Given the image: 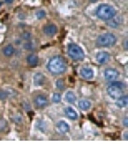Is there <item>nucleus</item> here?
<instances>
[{
  "label": "nucleus",
  "instance_id": "f257e3e1",
  "mask_svg": "<svg viewBox=\"0 0 128 149\" xmlns=\"http://www.w3.org/2000/svg\"><path fill=\"white\" fill-rule=\"evenodd\" d=\"M67 68H68L67 60H65L63 56H60V55H57V56H52V58L47 61V70H48L52 74H55V76L63 74L65 71H67Z\"/></svg>",
  "mask_w": 128,
  "mask_h": 149
},
{
  "label": "nucleus",
  "instance_id": "f03ea898",
  "mask_svg": "<svg viewBox=\"0 0 128 149\" xmlns=\"http://www.w3.org/2000/svg\"><path fill=\"white\" fill-rule=\"evenodd\" d=\"M95 15H96V18H100V20L108 22L110 18H113V17L117 15V8L113 5H110V3H101V5L96 7Z\"/></svg>",
  "mask_w": 128,
  "mask_h": 149
},
{
  "label": "nucleus",
  "instance_id": "7ed1b4c3",
  "mask_svg": "<svg viewBox=\"0 0 128 149\" xmlns=\"http://www.w3.org/2000/svg\"><path fill=\"white\" fill-rule=\"evenodd\" d=\"M125 90H127V85L120 80H115V81H110L108 83V88H107V93L110 98H120V96L125 95Z\"/></svg>",
  "mask_w": 128,
  "mask_h": 149
},
{
  "label": "nucleus",
  "instance_id": "20e7f679",
  "mask_svg": "<svg viewBox=\"0 0 128 149\" xmlns=\"http://www.w3.org/2000/svg\"><path fill=\"white\" fill-rule=\"evenodd\" d=\"M115 43H117V37L110 32L101 33V35L96 37V47H100V48H110V47H113Z\"/></svg>",
  "mask_w": 128,
  "mask_h": 149
},
{
  "label": "nucleus",
  "instance_id": "39448f33",
  "mask_svg": "<svg viewBox=\"0 0 128 149\" xmlns=\"http://www.w3.org/2000/svg\"><path fill=\"white\" fill-rule=\"evenodd\" d=\"M67 53L72 60L75 61H80V60L85 58V50L80 47V45H77V43H70L68 47H67Z\"/></svg>",
  "mask_w": 128,
  "mask_h": 149
},
{
  "label": "nucleus",
  "instance_id": "423d86ee",
  "mask_svg": "<svg viewBox=\"0 0 128 149\" xmlns=\"http://www.w3.org/2000/svg\"><path fill=\"white\" fill-rule=\"evenodd\" d=\"M48 104H50V100H48V96L45 95V93H38V95H35V98H33V106L35 108L43 109V108H47Z\"/></svg>",
  "mask_w": 128,
  "mask_h": 149
},
{
  "label": "nucleus",
  "instance_id": "0eeeda50",
  "mask_svg": "<svg viewBox=\"0 0 128 149\" xmlns=\"http://www.w3.org/2000/svg\"><path fill=\"white\" fill-rule=\"evenodd\" d=\"M118 76H120V73H118L115 68H105L103 70V80H107L108 83L118 80Z\"/></svg>",
  "mask_w": 128,
  "mask_h": 149
},
{
  "label": "nucleus",
  "instance_id": "6e6552de",
  "mask_svg": "<svg viewBox=\"0 0 128 149\" xmlns=\"http://www.w3.org/2000/svg\"><path fill=\"white\" fill-rule=\"evenodd\" d=\"M63 114H65L67 119H70V121H77V119H78V113L72 108V104H68V106L63 108Z\"/></svg>",
  "mask_w": 128,
  "mask_h": 149
},
{
  "label": "nucleus",
  "instance_id": "1a4fd4ad",
  "mask_svg": "<svg viewBox=\"0 0 128 149\" xmlns=\"http://www.w3.org/2000/svg\"><path fill=\"white\" fill-rule=\"evenodd\" d=\"M77 104H78V109L80 111H83V113H87V111H90L91 109V101L90 100H87V98H83V100H77Z\"/></svg>",
  "mask_w": 128,
  "mask_h": 149
},
{
  "label": "nucleus",
  "instance_id": "9d476101",
  "mask_svg": "<svg viewBox=\"0 0 128 149\" xmlns=\"http://www.w3.org/2000/svg\"><path fill=\"white\" fill-rule=\"evenodd\" d=\"M95 60H96V63H107V61H110V53L108 52H105V50H101V52H96L95 55Z\"/></svg>",
  "mask_w": 128,
  "mask_h": 149
},
{
  "label": "nucleus",
  "instance_id": "9b49d317",
  "mask_svg": "<svg viewBox=\"0 0 128 149\" xmlns=\"http://www.w3.org/2000/svg\"><path fill=\"white\" fill-rule=\"evenodd\" d=\"M80 76L83 78V80H93L95 73H93V70H91L90 66H82L80 68Z\"/></svg>",
  "mask_w": 128,
  "mask_h": 149
},
{
  "label": "nucleus",
  "instance_id": "f8f14e48",
  "mask_svg": "<svg viewBox=\"0 0 128 149\" xmlns=\"http://www.w3.org/2000/svg\"><path fill=\"white\" fill-rule=\"evenodd\" d=\"M57 131H58L60 134H68L70 133V124L65 119H62V121L57 123Z\"/></svg>",
  "mask_w": 128,
  "mask_h": 149
},
{
  "label": "nucleus",
  "instance_id": "ddd939ff",
  "mask_svg": "<svg viewBox=\"0 0 128 149\" xmlns=\"http://www.w3.org/2000/svg\"><path fill=\"white\" fill-rule=\"evenodd\" d=\"M2 53H4V56H7V58H12L13 55H17L15 45H5L4 50H2Z\"/></svg>",
  "mask_w": 128,
  "mask_h": 149
},
{
  "label": "nucleus",
  "instance_id": "4468645a",
  "mask_svg": "<svg viewBox=\"0 0 128 149\" xmlns=\"http://www.w3.org/2000/svg\"><path fill=\"white\" fill-rule=\"evenodd\" d=\"M57 25H53V23H48V25H45L43 27V33L47 35V37H53V35H57Z\"/></svg>",
  "mask_w": 128,
  "mask_h": 149
},
{
  "label": "nucleus",
  "instance_id": "2eb2a0df",
  "mask_svg": "<svg viewBox=\"0 0 128 149\" xmlns=\"http://www.w3.org/2000/svg\"><path fill=\"white\" fill-rule=\"evenodd\" d=\"M63 101L67 103V104H75V103H77V96H75L73 91H65Z\"/></svg>",
  "mask_w": 128,
  "mask_h": 149
},
{
  "label": "nucleus",
  "instance_id": "dca6fc26",
  "mask_svg": "<svg viewBox=\"0 0 128 149\" xmlns=\"http://www.w3.org/2000/svg\"><path fill=\"white\" fill-rule=\"evenodd\" d=\"M45 74L43 73H35V76H33V85L35 86H42L43 83H45Z\"/></svg>",
  "mask_w": 128,
  "mask_h": 149
},
{
  "label": "nucleus",
  "instance_id": "f3484780",
  "mask_svg": "<svg viewBox=\"0 0 128 149\" xmlns=\"http://www.w3.org/2000/svg\"><path fill=\"white\" fill-rule=\"evenodd\" d=\"M27 63H28V66H37L38 65V56L30 52V55L27 56Z\"/></svg>",
  "mask_w": 128,
  "mask_h": 149
},
{
  "label": "nucleus",
  "instance_id": "a211bd4d",
  "mask_svg": "<svg viewBox=\"0 0 128 149\" xmlns=\"http://www.w3.org/2000/svg\"><path fill=\"white\" fill-rule=\"evenodd\" d=\"M127 104H128V96H127V93L123 96H120V98H117V106L118 108H127Z\"/></svg>",
  "mask_w": 128,
  "mask_h": 149
},
{
  "label": "nucleus",
  "instance_id": "6ab92c4d",
  "mask_svg": "<svg viewBox=\"0 0 128 149\" xmlns=\"http://www.w3.org/2000/svg\"><path fill=\"white\" fill-rule=\"evenodd\" d=\"M120 23H122V18H117V15H115L113 18H110V20H108V27L118 28V27H120Z\"/></svg>",
  "mask_w": 128,
  "mask_h": 149
},
{
  "label": "nucleus",
  "instance_id": "aec40b11",
  "mask_svg": "<svg viewBox=\"0 0 128 149\" xmlns=\"http://www.w3.org/2000/svg\"><path fill=\"white\" fill-rule=\"evenodd\" d=\"M22 47L25 52H33V42L32 40H27V42H22Z\"/></svg>",
  "mask_w": 128,
  "mask_h": 149
},
{
  "label": "nucleus",
  "instance_id": "412c9836",
  "mask_svg": "<svg viewBox=\"0 0 128 149\" xmlns=\"http://www.w3.org/2000/svg\"><path fill=\"white\" fill-rule=\"evenodd\" d=\"M7 129H8V124H7V119H4V118H0V133H5Z\"/></svg>",
  "mask_w": 128,
  "mask_h": 149
},
{
  "label": "nucleus",
  "instance_id": "4be33fe9",
  "mask_svg": "<svg viewBox=\"0 0 128 149\" xmlns=\"http://www.w3.org/2000/svg\"><path fill=\"white\" fill-rule=\"evenodd\" d=\"M35 17H37V20H42V18H45V17H47V12L43 10V8H40V10L35 12Z\"/></svg>",
  "mask_w": 128,
  "mask_h": 149
},
{
  "label": "nucleus",
  "instance_id": "5701e85b",
  "mask_svg": "<svg viewBox=\"0 0 128 149\" xmlns=\"http://www.w3.org/2000/svg\"><path fill=\"white\" fill-rule=\"evenodd\" d=\"M27 40H32V33L28 32V30H25V32L22 33V42H27Z\"/></svg>",
  "mask_w": 128,
  "mask_h": 149
},
{
  "label": "nucleus",
  "instance_id": "b1692460",
  "mask_svg": "<svg viewBox=\"0 0 128 149\" xmlns=\"http://www.w3.org/2000/svg\"><path fill=\"white\" fill-rule=\"evenodd\" d=\"M52 101H53V103H60V101H62V95H60L58 91H55V93H53V96H52Z\"/></svg>",
  "mask_w": 128,
  "mask_h": 149
},
{
  "label": "nucleus",
  "instance_id": "393cba45",
  "mask_svg": "<svg viewBox=\"0 0 128 149\" xmlns=\"http://www.w3.org/2000/svg\"><path fill=\"white\" fill-rule=\"evenodd\" d=\"M22 121H23V119H22V114H20V113L13 114V123H15V124H22Z\"/></svg>",
  "mask_w": 128,
  "mask_h": 149
},
{
  "label": "nucleus",
  "instance_id": "a878e982",
  "mask_svg": "<svg viewBox=\"0 0 128 149\" xmlns=\"http://www.w3.org/2000/svg\"><path fill=\"white\" fill-rule=\"evenodd\" d=\"M0 100H2V101H5V100H8V91H5V90H0Z\"/></svg>",
  "mask_w": 128,
  "mask_h": 149
},
{
  "label": "nucleus",
  "instance_id": "bb28decb",
  "mask_svg": "<svg viewBox=\"0 0 128 149\" xmlns=\"http://www.w3.org/2000/svg\"><path fill=\"white\" fill-rule=\"evenodd\" d=\"M55 86H57V90H63V81H62V80H57V81H55Z\"/></svg>",
  "mask_w": 128,
  "mask_h": 149
},
{
  "label": "nucleus",
  "instance_id": "cd10ccee",
  "mask_svg": "<svg viewBox=\"0 0 128 149\" xmlns=\"http://www.w3.org/2000/svg\"><path fill=\"white\" fill-rule=\"evenodd\" d=\"M22 106H23V109H25V111H30V104H28L27 101H23V103H22Z\"/></svg>",
  "mask_w": 128,
  "mask_h": 149
},
{
  "label": "nucleus",
  "instance_id": "c85d7f7f",
  "mask_svg": "<svg viewBox=\"0 0 128 149\" xmlns=\"http://www.w3.org/2000/svg\"><path fill=\"white\" fill-rule=\"evenodd\" d=\"M38 129H43V131H45V123H43L42 119H38Z\"/></svg>",
  "mask_w": 128,
  "mask_h": 149
},
{
  "label": "nucleus",
  "instance_id": "c756f323",
  "mask_svg": "<svg viewBox=\"0 0 128 149\" xmlns=\"http://www.w3.org/2000/svg\"><path fill=\"white\" fill-rule=\"evenodd\" d=\"M15 45H18V47H20V45H22V38H17V40H15Z\"/></svg>",
  "mask_w": 128,
  "mask_h": 149
},
{
  "label": "nucleus",
  "instance_id": "7c9ffc66",
  "mask_svg": "<svg viewBox=\"0 0 128 149\" xmlns=\"http://www.w3.org/2000/svg\"><path fill=\"white\" fill-rule=\"evenodd\" d=\"M4 2H5L7 5H10V3H13V0H4Z\"/></svg>",
  "mask_w": 128,
  "mask_h": 149
},
{
  "label": "nucleus",
  "instance_id": "2f4dec72",
  "mask_svg": "<svg viewBox=\"0 0 128 149\" xmlns=\"http://www.w3.org/2000/svg\"><path fill=\"white\" fill-rule=\"evenodd\" d=\"M90 2H91V3H95V2H96V0H90Z\"/></svg>",
  "mask_w": 128,
  "mask_h": 149
},
{
  "label": "nucleus",
  "instance_id": "473e14b6",
  "mask_svg": "<svg viewBox=\"0 0 128 149\" xmlns=\"http://www.w3.org/2000/svg\"><path fill=\"white\" fill-rule=\"evenodd\" d=\"M0 7H2V2H0Z\"/></svg>",
  "mask_w": 128,
  "mask_h": 149
}]
</instances>
